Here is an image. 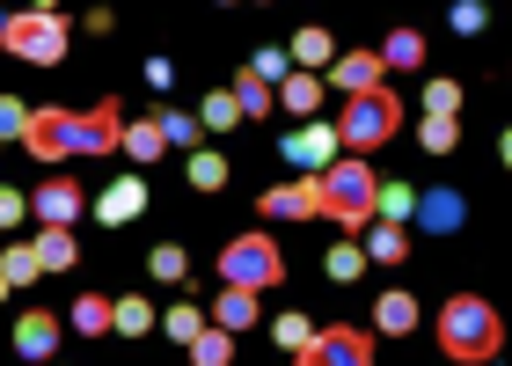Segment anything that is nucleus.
I'll return each mask as SVG.
<instances>
[{"label": "nucleus", "mask_w": 512, "mask_h": 366, "mask_svg": "<svg viewBox=\"0 0 512 366\" xmlns=\"http://www.w3.org/2000/svg\"><path fill=\"white\" fill-rule=\"evenodd\" d=\"M125 140V110L96 96V110H30V125H22V147L37 154V162H66V154H118Z\"/></svg>", "instance_id": "1"}, {"label": "nucleus", "mask_w": 512, "mask_h": 366, "mask_svg": "<svg viewBox=\"0 0 512 366\" xmlns=\"http://www.w3.org/2000/svg\"><path fill=\"white\" fill-rule=\"evenodd\" d=\"M432 337H439V352L454 366H491L505 352V323H498V308L483 301V293H454V301L439 308Z\"/></svg>", "instance_id": "2"}, {"label": "nucleus", "mask_w": 512, "mask_h": 366, "mask_svg": "<svg viewBox=\"0 0 512 366\" xmlns=\"http://www.w3.org/2000/svg\"><path fill=\"white\" fill-rule=\"evenodd\" d=\"M374 198H381L374 162H359V154H337V162L322 169V213H330L337 227H366V220H374Z\"/></svg>", "instance_id": "3"}, {"label": "nucleus", "mask_w": 512, "mask_h": 366, "mask_svg": "<svg viewBox=\"0 0 512 366\" xmlns=\"http://www.w3.org/2000/svg\"><path fill=\"white\" fill-rule=\"evenodd\" d=\"M395 132H403V103H395V88H374V96H352L344 103V118H337V147H352L359 162L374 147H388Z\"/></svg>", "instance_id": "4"}, {"label": "nucleus", "mask_w": 512, "mask_h": 366, "mask_svg": "<svg viewBox=\"0 0 512 366\" xmlns=\"http://www.w3.org/2000/svg\"><path fill=\"white\" fill-rule=\"evenodd\" d=\"M0 44H8V59H22V66H59V59H66V15L37 0V8L8 15Z\"/></svg>", "instance_id": "5"}, {"label": "nucleus", "mask_w": 512, "mask_h": 366, "mask_svg": "<svg viewBox=\"0 0 512 366\" xmlns=\"http://www.w3.org/2000/svg\"><path fill=\"white\" fill-rule=\"evenodd\" d=\"M220 279L242 286V293H271L278 279H286V257H278L271 235H235L220 249Z\"/></svg>", "instance_id": "6"}, {"label": "nucleus", "mask_w": 512, "mask_h": 366, "mask_svg": "<svg viewBox=\"0 0 512 366\" xmlns=\"http://www.w3.org/2000/svg\"><path fill=\"white\" fill-rule=\"evenodd\" d=\"M293 366H374V330H344V323H330V330H315L308 345L293 352Z\"/></svg>", "instance_id": "7"}, {"label": "nucleus", "mask_w": 512, "mask_h": 366, "mask_svg": "<svg viewBox=\"0 0 512 366\" xmlns=\"http://www.w3.org/2000/svg\"><path fill=\"white\" fill-rule=\"evenodd\" d=\"M59 337H66V315H52V308H22V315H15V352L30 359V366L52 359Z\"/></svg>", "instance_id": "8"}, {"label": "nucleus", "mask_w": 512, "mask_h": 366, "mask_svg": "<svg viewBox=\"0 0 512 366\" xmlns=\"http://www.w3.org/2000/svg\"><path fill=\"white\" fill-rule=\"evenodd\" d=\"M256 205H264V220H322V176H293L278 191H264Z\"/></svg>", "instance_id": "9"}, {"label": "nucleus", "mask_w": 512, "mask_h": 366, "mask_svg": "<svg viewBox=\"0 0 512 366\" xmlns=\"http://www.w3.org/2000/svg\"><path fill=\"white\" fill-rule=\"evenodd\" d=\"M30 205H37L44 227H74L88 213V191H81L74 176H52V183H37V191H30Z\"/></svg>", "instance_id": "10"}, {"label": "nucleus", "mask_w": 512, "mask_h": 366, "mask_svg": "<svg viewBox=\"0 0 512 366\" xmlns=\"http://www.w3.org/2000/svg\"><path fill=\"white\" fill-rule=\"evenodd\" d=\"M139 213H147V183L139 176H118L96 191V227H132Z\"/></svg>", "instance_id": "11"}, {"label": "nucleus", "mask_w": 512, "mask_h": 366, "mask_svg": "<svg viewBox=\"0 0 512 366\" xmlns=\"http://www.w3.org/2000/svg\"><path fill=\"white\" fill-rule=\"evenodd\" d=\"M286 162L308 169V176H322V169L337 162V125H300L293 140H286Z\"/></svg>", "instance_id": "12"}, {"label": "nucleus", "mask_w": 512, "mask_h": 366, "mask_svg": "<svg viewBox=\"0 0 512 366\" xmlns=\"http://www.w3.org/2000/svg\"><path fill=\"white\" fill-rule=\"evenodd\" d=\"M330 81L344 88V103H352V96H374V88H388V81H381V52H337V59H330Z\"/></svg>", "instance_id": "13"}, {"label": "nucleus", "mask_w": 512, "mask_h": 366, "mask_svg": "<svg viewBox=\"0 0 512 366\" xmlns=\"http://www.w3.org/2000/svg\"><path fill=\"white\" fill-rule=\"evenodd\" d=\"M425 235H454L461 220H469V205H461L454 191H417V213H410Z\"/></svg>", "instance_id": "14"}, {"label": "nucleus", "mask_w": 512, "mask_h": 366, "mask_svg": "<svg viewBox=\"0 0 512 366\" xmlns=\"http://www.w3.org/2000/svg\"><path fill=\"white\" fill-rule=\"evenodd\" d=\"M256 315H264V293H242V286H220V301H213V330L227 337H242Z\"/></svg>", "instance_id": "15"}, {"label": "nucleus", "mask_w": 512, "mask_h": 366, "mask_svg": "<svg viewBox=\"0 0 512 366\" xmlns=\"http://www.w3.org/2000/svg\"><path fill=\"white\" fill-rule=\"evenodd\" d=\"M374 330H381V337H410V330H417V301H410L403 286H388L381 301H374Z\"/></svg>", "instance_id": "16"}, {"label": "nucleus", "mask_w": 512, "mask_h": 366, "mask_svg": "<svg viewBox=\"0 0 512 366\" xmlns=\"http://www.w3.org/2000/svg\"><path fill=\"white\" fill-rule=\"evenodd\" d=\"M30 249H37V264H44V271H74V264H81L74 227H37V242H30Z\"/></svg>", "instance_id": "17"}, {"label": "nucleus", "mask_w": 512, "mask_h": 366, "mask_svg": "<svg viewBox=\"0 0 512 366\" xmlns=\"http://www.w3.org/2000/svg\"><path fill=\"white\" fill-rule=\"evenodd\" d=\"M417 66H425V30H388L381 74H417Z\"/></svg>", "instance_id": "18"}, {"label": "nucleus", "mask_w": 512, "mask_h": 366, "mask_svg": "<svg viewBox=\"0 0 512 366\" xmlns=\"http://www.w3.org/2000/svg\"><path fill=\"white\" fill-rule=\"evenodd\" d=\"M359 249H366V264H403V257H410V227H388V220H381V227H366Z\"/></svg>", "instance_id": "19"}, {"label": "nucleus", "mask_w": 512, "mask_h": 366, "mask_svg": "<svg viewBox=\"0 0 512 366\" xmlns=\"http://www.w3.org/2000/svg\"><path fill=\"white\" fill-rule=\"evenodd\" d=\"M278 103H286L293 118H315L322 110V74H286L278 81Z\"/></svg>", "instance_id": "20"}, {"label": "nucleus", "mask_w": 512, "mask_h": 366, "mask_svg": "<svg viewBox=\"0 0 512 366\" xmlns=\"http://www.w3.org/2000/svg\"><path fill=\"white\" fill-rule=\"evenodd\" d=\"M293 66H300V74H315V66H330L337 52H330V30H315V22H308V30H293V52H286Z\"/></svg>", "instance_id": "21"}, {"label": "nucleus", "mask_w": 512, "mask_h": 366, "mask_svg": "<svg viewBox=\"0 0 512 366\" xmlns=\"http://www.w3.org/2000/svg\"><path fill=\"white\" fill-rule=\"evenodd\" d=\"M66 330H81V337H103V330H110V293H81V301L66 308Z\"/></svg>", "instance_id": "22"}, {"label": "nucleus", "mask_w": 512, "mask_h": 366, "mask_svg": "<svg viewBox=\"0 0 512 366\" xmlns=\"http://www.w3.org/2000/svg\"><path fill=\"white\" fill-rule=\"evenodd\" d=\"M110 330H118V337H147L154 330V301H139V293L110 301Z\"/></svg>", "instance_id": "23"}, {"label": "nucleus", "mask_w": 512, "mask_h": 366, "mask_svg": "<svg viewBox=\"0 0 512 366\" xmlns=\"http://www.w3.org/2000/svg\"><path fill=\"white\" fill-rule=\"evenodd\" d=\"M183 352H191V366H235V337L205 323V330H198V337H191V345H183Z\"/></svg>", "instance_id": "24"}, {"label": "nucleus", "mask_w": 512, "mask_h": 366, "mask_svg": "<svg viewBox=\"0 0 512 366\" xmlns=\"http://www.w3.org/2000/svg\"><path fill=\"white\" fill-rule=\"evenodd\" d=\"M132 162H161V154H169V140H161V125L154 118H139V125H125V140H118Z\"/></svg>", "instance_id": "25"}, {"label": "nucleus", "mask_w": 512, "mask_h": 366, "mask_svg": "<svg viewBox=\"0 0 512 366\" xmlns=\"http://www.w3.org/2000/svg\"><path fill=\"white\" fill-rule=\"evenodd\" d=\"M0 279H8V293H15V286H37V279H44V264H37V249H30V242H15V249H8V257H0Z\"/></svg>", "instance_id": "26"}, {"label": "nucleus", "mask_w": 512, "mask_h": 366, "mask_svg": "<svg viewBox=\"0 0 512 366\" xmlns=\"http://www.w3.org/2000/svg\"><path fill=\"white\" fill-rule=\"evenodd\" d=\"M322 271H330V286H352L359 271H366V249H359V242H337L330 257H322Z\"/></svg>", "instance_id": "27"}, {"label": "nucleus", "mask_w": 512, "mask_h": 366, "mask_svg": "<svg viewBox=\"0 0 512 366\" xmlns=\"http://www.w3.org/2000/svg\"><path fill=\"white\" fill-rule=\"evenodd\" d=\"M227 96H235L242 118H271V88L256 81V74H235V88H227Z\"/></svg>", "instance_id": "28"}, {"label": "nucleus", "mask_w": 512, "mask_h": 366, "mask_svg": "<svg viewBox=\"0 0 512 366\" xmlns=\"http://www.w3.org/2000/svg\"><path fill=\"white\" fill-rule=\"evenodd\" d=\"M374 213H381L388 227H403V220L417 213V191H410V183H381V198H374Z\"/></svg>", "instance_id": "29"}, {"label": "nucleus", "mask_w": 512, "mask_h": 366, "mask_svg": "<svg viewBox=\"0 0 512 366\" xmlns=\"http://www.w3.org/2000/svg\"><path fill=\"white\" fill-rule=\"evenodd\" d=\"M198 125H205V132H227V125H242V110H235V96H227V88H213V96L198 103Z\"/></svg>", "instance_id": "30"}, {"label": "nucleus", "mask_w": 512, "mask_h": 366, "mask_svg": "<svg viewBox=\"0 0 512 366\" xmlns=\"http://www.w3.org/2000/svg\"><path fill=\"white\" fill-rule=\"evenodd\" d=\"M161 330H169V337H176V345H191V337L205 330V308H198V301H176L169 315H161Z\"/></svg>", "instance_id": "31"}, {"label": "nucleus", "mask_w": 512, "mask_h": 366, "mask_svg": "<svg viewBox=\"0 0 512 366\" xmlns=\"http://www.w3.org/2000/svg\"><path fill=\"white\" fill-rule=\"evenodd\" d=\"M425 118H461V81H425Z\"/></svg>", "instance_id": "32"}, {"label": "nucleus", "mask_w": 512, "mask_h": 366, "mask_svg": "<svg viewBox=\"0 0 512 366\" xmlns=\"http://www.w3.org/2000/svg\"><path fill=\"white\" fill-rule=\"evenodd\" d=\"M183 176H191V191H220V183H227V162H220V154H191V162H183Z\"/></svg>", "instance_id": "33"}, {"label": "nucleus", "mask_w": 512, "mask_h": 366, "mask_svg": "<svg viewBox=\"0 0 512 366\" xmlns=\"http://www.w3.org/2000/svg\"><path fill=\"white\" fill-rule=\"evenodd\" d=\"M154 125H161V140H169V147H191L198 154V118H191V110H161Z\"/></svg>", "instance_id": "34"}, {"label": "nucleus", "mask_w": 512, "mask_h": 366, "mask_svg": "<svg viewBox=\"0 0 512 366\" xmlns=\"http://www.w3.org/2000/svg\"><path fill=\"white\" fill-rule=\"evenodd\" d=\"M147 264H154V279H161V286H183V271H191V257H183L176 242H161V249H154Z\"/></svg>", "instance_id": "35"}, {"label": "nucleus", "mask_w": 512, "mask_h": 366, "mask_svg": "<svg viewBox=\"0 0 512 366\" xmlns=\"http://www.w3.org/2000/svg\"><path fill=\"white\" fill-rule=\"evenodd\" d=\"M417 140H425L432 154H454V147H461V125H447V118H425V125H417Z\"/></svg>", "instance_id": "36"}, {"label": "nucleus", "mask_w": 512, "mask_h": 366, "mask_svg": "<svg viewBox=\"0 0 512 366\" xmlns=\"http://www.w3.org/2000/svg\"><path fill=\"white\" fill-rule=\"evenodd\" d=\"M271 337H278L286 352H300V345L315 337V323H308V315H278V323H271Z\"/></svg>", "instance_id": "37"}, {"label": "nucleus", "mask_w": 512, "mask_h": 366, "mask_svg": "<svg viewBox=\"0 0 512 366\" xmlns=\"http://www.w3.org/2000/svg\"><path fill=\"white\" fill-rule=\"evenodd\" d=\"M483 22H491L483 0H454V30H461V37H483Z\"/></svg>", "instance_id": "38"}, {"label": "nucleus", "mask_w": 512, "mask_h": 366, "mask_svg": "<svg viewBox=\"0 0 512 366\" xmlns=\"http://www.w3.org/2000/svg\"><path fill=\"white\" fill-rule=\"evenodd\" d=\"M22 125H30V103L0 96V140H22Z\"/></svg>", "instance_id": "39"}, {"label": "nucleus", "mask_w": 512, "mask_h": 366, "mask_svg": "<svg viewBox=\"0 0 512 366\" xmlns=\"http://www.w3.org/2000/svg\"><path fill=\"white\" fill-rule=\"evenodd\" d=\"M22 213H30V198H22V191H0V235L22 227Z\"/></svg>", "instance_id": "40"}, {"label": "nucleus", "mask_w": 512, "mask_h": 366, "mask_svg": "<svg viewBox=\"0 0 512 366\" xmlns=\"http://www.w3.org/2000/svg\"><path fill=\"white\" fill-rule=\"evenodd\" d=\"M249 74L271 88V74H286V52H256V59H249Z\"/></svg>", "instance_id": "41"}, {"label": "nucleus", "mask_w": 512, "mask_h": 366, "mask_svg": "<svg viewBox=\"0 0 512 366\" xmlns=\"http://www.w3.org/2000/svg\"><path fill=\"white\" fill-rule=\"evenodd\" d=\"M498 162H505V169H512V125H505V132H498Z\"/></svg>", "instance_id": "42"}, {"label": "nucleus", "mask_w": 512, "mask_h": 366, "mask_svg": "<svg viewBox=\"0 0 512 366\" xmlns=\"http://www.w3.org/2000/svg\"><path fill=\"white\" fill-rule=\"evenodd\" d=\"M0 301H8V279H0Z\"/></svg>", "instance_id": "43"}, {"label": "nucleus", "mask_w": 512, "mask_h": 366, "mask_svg": "<svg viewBox=\"0 0 512 366\" xmlns=\"http://www.w3.org/2000/svg\"><path fill=\"white\" fill-rule=\"evenodd\" d=\"M0 30H8V15H0Z\"/></svg>", "instance_id": "44"}]
</instances>
